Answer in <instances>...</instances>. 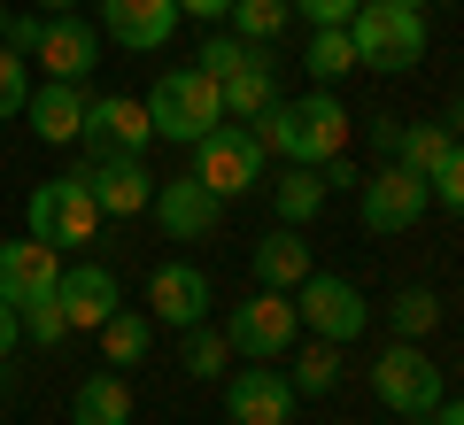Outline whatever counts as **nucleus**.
I'll use <instances>...</instances> for the list:
<instances>
[{
    "label": "nucleus",
    "instance_id": "obj_6",
    "mask_svg": "<svg viewBox=\"0 0 464 425\" xmlns=\"http://www.w3.org/2000/svg\"><path fill=\"white\" fill-rule=\"evenodd\" d=\"M372 394H380L395 418H426V410H441V363L418 341H387L380 363H372Z\"/></svg>",
    "mask_w": 464,
    "mask_h": 425
},
{
    "label": "nucleus",
    "instance_id": "obj_47",
    "mask_svg": "<svg viewBox=\"0 0 464 425\" xmlns=\"http://www.w3.org/2000/svg\"><path fill=\"white\" fill-rule=\"evenodd\" d=\"M457 85H464V70H457Z\"/></svg>",
    "mask_w": 464,
    "mask_h": 425
},
{
    "label": "nucleus",
    "instance_id": "obj_45",
    "mask_svg": "<svg viewBox=\"0 0 464 425\" xmlns=\"http://www.w3.org/2000/svg\"><path fill=\"white\" fill-rule=\"evenodd\" d=\"M395 8H418V16H426V8H433V0H395Z\"/></svg>",
    "mask_w": 464,
    "mask_h": 425
},
{
    "label": "nucleus",
    "instance_id": "obj_20",
    "mask_svg": "<svg viewBox=\"0 0 464 425\" xmlns=\"http://www.w3.org/2000/svg\"><path fill=\"white\" fill-rule=\"evenodd\" d=\"M310 240H302V225H279L256 240V286H271V295H295L302 278H310Z\"/></svg>",
    "mask_w": 464,
    "mask_h": 425
},
{
    "label": "nucleus",
    "instance_id": "obj_41",
    "mask_svg": "<svg viewBox=\"0 0 464 425\" xmlns=\"http://www.w3.org/2000/svg\"><path fill=\"white\" fill-rule=\"evenodd\" d=\"M441 124H449V140H464V93L449 101V116H441Z\"/></svg>",
    "mask_w": 464,
    "mask_h": 425
},
{
    "label": "nucleus",
    "instance_id": "obj_42",
    "mask_svg": "<svg viewBox=\"0 0 464 425\" xmlns=\"http://www.w3.org/2000/svg\"><path fill=\"white\" fill-rule=\"evenodd\" d=\"M39 16H78V0H39Z\"/></svg>",
    "mask_w": 464,
    "mask_h": 425
},
{
    "label": "nucleus",
    "instance_id": "obj_26",
    "mask_svg": "<svg viewBox=\"0 0 464 425\" xmlns=\"http://www.w3.org/2000/svg\"><path fill=\"white\" fill-rule=\"evenodd\" d=\"M232 39H248V47H271V39L286 32V24H295V8H286V0H232Z\"/></svg>",
    "mask_w": 464,
    "mask_h": 425
},
{
    "label": "nucleus",
    "instance_id": "obj_22",
    "mask_svg": "<svg viewBox=\"0 0 464 425\" xmlns=\"http://www.w3.org/2000/svg\"><path fill=\"white\" fill-rule=\"evenodd\" d=\"M264 109H279V78H271V47L256 54L248 70H232V78H225V116H232V124H256Z\"/></svg>",
    "mask_w": 464,
    "mask_h": 425
},
{
    "label": "nucleus",
    "instance_id": "obj_11",
    "mask_svg": "<svg viewBox=\"0 0 464 425\" xmlns=\"http://www.w3.org/2000/svg\"><path fill=\"white\" fill-rule=\"evenodd\" d=\"M217 310V286H209V271L201 263H155V278H148V317L155 325H170V333H186V325H201V317Z\"/></svg>",
    "mask_w": 464,
    "mask_h": 425
},
{
    "label": "nucleus",
    "instance_id": "obj_29",
    "mask_svg": "<svg viewBox=\"0 0 464 425\" xmlns=\"http://www.w3.org/2000/svg\"><path fill=\"white\" fill-rule=\"evenodd\" d=\"M186 372H194V379H225V372H232L225 325H186Z\"/></svg>",
    "mask_w": 464,
    "mask_h": 425
},
{
    "label": "nucleus",
    "instance_id": "obj_2",
    "mask_svg": "<svg viewBox=\"0 0 464 425\" xmlns=\"http://www.w3.org/2000/svg\"><path fill=\"white\" fill-rule=\"evenodd\" d=\"M348 47H356V70H387V78H402V70L426 63V16L418 8H395V0H364L356 16H348Z\"/></svg>",
    "mask_w": 464,
    "mask_h": 425
},
{
    "label": "nucleus",
    "instance_id": "obj_18",
    "mask_svg": "<svg viewBox=\"0 0 464 425\" xmlns=\"http://www.w3.org/2000/svg\"><path fill=\"white\" fill-rule=\"evenodd\" d=\"M170 32H179V0H101V39H116V47L155 54Z\"/></svg>",
    "mask_w": 464,
    "mask_h": 425
},
{
    "label": "nucleus",
    "instance_id": "obj_35",
    "mask_svg": "<svg viewBox=\"0 0 464 425\" xmlns=\"http://www.w3.org/2000/svg\"><path fill=\"white\" fill-rule=\"evenodd\" d=\"M286 8H295V16H310L317 32H325V24H348L356 8H364V0H286Z\"/></svg>",
    "mask_w": 464,
    "mask_h": 425
},
{
    "label": "nucleus",
    "instance_id": "obj_38",
    "mask_svg": "<svg viewBox=\"0 0 464 425\" xmlns=\"http://www.w3.org/2000/svg\"><path fill=\"white\" fill-rule=\"evenodd\" d=\"M179 16H194V24H225V16H232V0H179Z\"/></svg>",
    "mask_w": 464,
    "mask_h": 425
},
{
    "label": "nucleus",
    "instance_id": "obj_5",
    "mask_svg": "<svg viewBox=\"0 0 464 425\" xmlns=\"http://www.w3.org/2000/svg\"><path fill=\"white\" fill-rule=\"evenodd\" d=\"M24 232H39L47 247H85L101 232V201L85 194L78 170H70V179H47V186H32V201H24Z\"/></svg>",
    "mask_w": 464,
    "mask_h": 425
},
{
    "label": "nucleus",
    "instance_id": "obj_31",
    "mask_svg": "<svg viewBox=\"0 0 464 425\" xmlns=\"http://www.w3.org/2000/svg\"><path fill=\"white\" fill-rule=\"evenodd\" d=\"M256 54H264V47H248V39H232V32H209V39H201V54H194V70H209V78L225 85L232 70H248Z\"/></svg>",
    "mask_w": 464,
    "mask_h": 425
},
{
    "label": "nucleus",
    "instance_id": "obj_23",
    "mask_svg": "<svg viewBox=\"0 0 464 425\" xmlns=\"http://www.w3.org/2000/svg\"><path fill=\"white\" fill-rule=\"evenodd\" d=\"M148 348H155V317L148 310H116L109 325H101V363H109V372L148 363Z\"/></svg>",
    "mask_w": 464,
    "mask_h": 425
},
{
    "label": "nucleus",
    "instance_id": "obj_15",
    "mask_svg": "<svg viewBox=\"0 0 464 425\" xmlns=\"http://www.w3.org/2000/svg\"><path fill=\"white\" fill-rule=\"evenodd\" d=\"M155 225L170 232V240H209L217 225H225V201L209 194V186L194 179V170H186V179H155Z\"/></svg>",
    "mask_w": 464,
    "mask_h": 425
},
{
    "label": "nucleus",
    "instance_id": "obj_3",
    "mask_svg": "<svg viewBox=\"0 0 464 425\" xmlns=\"http://www.w3.org/2000/svg\"><path fill=\"white\" fill-rule=\"evenodd\" d=\"M148 124H155V140L194 148L209 124H225V85H217L209 70H163L155 93H148Z\"/></svg>",
    "mask_w": 464,
    "mask_h": 425
},
{
    "label": "nucleus",
    "instance_id": "obj_28",
    "mask_svg": "<svg viewBox=\"0 0 464 425\" xmlns=\"http://www.w3.org/2000/svg\"><path fill=\"white\" fill-rule=\"evenodd\" d=\"M286 387H295V394H333V387H341V348H333V341H310V348L295 356V372H286Z\"/></svg>",
    "mask_w": 464,
    "mask_h": 425
},
{
    "label": "nucleus",
    "instance_id": "obj_7",
    "mask_svg": "<svg viewBox=\"0 0 464 425\" xmlns=\"http://www.w3.org/2000/svg\"><path fill=\"white\" fill-rule=\"evenodd\" d=\"M295 333H302L295 295H271V286H256V295L225 317V341H232V356H248V363H279L286 348H295Z\"/></svg>",
    "mask_w": 464,
    "mask_h": 425
},
{
    "label": "nucleus",
    "instance_id": "obj_12",
    "mask_svg": "<svg viewBox=\"0 0 464 425\" xmlns=\"http://www.w3.org/2000/svg\"><path fill=\"white\" fill-rule=\"evenodd\" d=\"M54 286H63V247H47L39 232L0 240V302H8V310H32V302H47Z\"/></svg>",
    "mask_w": 464,
    "mask_h": 425
},
{
    "label": "nucleus",
    "instance_id": "obj_19",
    "mask_svg": "<svg viewBox=\"0 0 464 425\" xmlns=\"http://www.w3.org/2000/svg\"><path fill=\"white\" fill-rule=\"evenodd\" d=\"M85 85H70V78H47V85H32V101H24V116H32V131L47 140V148H70L78 140V124H85Z\"/></svg>",
    "mask_w": 464,
    "mask_h": 425
},
{
    "label": "nucleus",
    "instance_id": "obj_8",
    "mask_svg": "<svg viewBox=\"0 0 464 425\" xmlns=\"http://www.w3.org/2000/svg\"><path fill=\"white\" fill-rule=\"evenodd\" d=\"M433 209V186L418 179V170H402V163H380L372 179H356V217H364V232H411L418 217Z\"/></svg>",
    "mask_w": 464,
    "mask_h": 425
},
{
    "label": "nucleus",
    "instance_id": "obj_39",
    "mask_svg": "<svg viewBox=\"0 0 464 425\" xmlns=\"http://www.w3.org/2000/svg\"><path fill=\"white\" fill-rule=\"evenodd\" d=\"M317 179H325V194H341V186H356V163L333 155V163H317Z\"/></svg>",
    "mask_w": 464,
    "mask_h": 425
},
{
    "label": "nucleus",
    "instance_id": "obj_27",
    "mask_svg": "<svg viewBox=\"0 0 464 425\" xmlns=\"http://www.w3.org/2000/svg\"><path fill=\"white\" fill-rule=\"evenodd\" d=\"M302 70H310L317 85L348 78V70H356V47H348V24H325V32H310V47H302Z\"/></svg>",
    "mask_w": 464,
    "mask_h": 425
},
{
    "label": "nucleus",
    "instance_id": "obj_21",
    "mask_svg": "<svg viewBox=\"0 0 464 425\" xmlns=\"http://www.w3.org/2000/svg\"><path fill=\"white\" fill-rule=\"evenodd\" d=\"M70 425H132V387H124V372H85L78 394H70Z\"/></svg>",
    "mask_w": 464,
    "mask_h": 425
},
{
    "label": "nucleus",
    "instance_id": "obj_44",
    "mask_svg": "<svg viewBox=\"0 0 464 425\" xmlns=\"http://www.w3.org/2000/svg\"><path fill=\"white\" fill-rule=\"evenodd\" d=\"M8 16H16V8H8V0H0V39H8Z\"/></svg>",
    "mask_w": 464,
    "mask_h": 425
},
{
    "label": "nucleus",
    "instance_id": "obj_10",
    "mask_svg": "<svg viewBox=\"0 0 464 425\" xmlns=\"http://www.w3.org/2000/svg\"><path fill=\"white\" fill-rule=\"evenodd\" d=\"M148 140H155L148 101H132V93H93L85 101V124H78L85 155H148Z\"/></svg>",
    "mask_w": 464,
    "mask_h": 425
},
{
    "label": "nucleus",
    "instance_id": "obj_24",
    "mask_svg": "<svg viewBox=\"0 0 464 425\" xmlns=\"http://www.w3.org/2000/svg\"><path fill=\"white\" fill-rule=\"evenodd\" d=\"M271 209H279V225H310V217L325 209V179H317V163H286L279 179H271Z\"/></svg>",
    "mask_w": 464,
    "mask_h": 425
},
{
    "label": "nucleus",
    "instance_id": "obj_13",
    "mask_svg": "<svg viewBox=\"0 0 464 425\" xmlns=\"http://www.w3.org/2000/svg\"><path fill=\"white\" fill-rule=\"evenodd\" d=\"M78 179H85V194L101 201V217H140V209L155 201V170H148V155H85Z\"/></svg>",
    "mask_w": 464,
    "mask_h": 425
},
{
    "label": "nucleus",
    "instance_id": "obj_33",
    "mask_svg": "<svg viewBox=\"0 0 464 425\" xmlns=\"http://www.w3.org/2000/svg\"><path fill=\"white\" fill-rule=\"evenodd\" d=\"M426 186H433V201H441V209H464V140H449V155L426 170Z\"/></svg>",
    "mask_w": 464,
    "mask_h": 425
},
{
    "label": "nucleus",
    "instance_id": "obj_16",
    "mask_svg": "<svg viewBox=\"0 0 464 425\" xmlns=\"http://www.w3.org/2000/svg\"><path fill=\"white\" fill-rule=\"evenodd\" d=\"M32 63L47 70V78L85 85V78L101 70V24H85V16H47V32H39Z\"/></svg>",
    "mask_w": 464,
    "mask_h": 425
},
{
    "label": "nucleus",
    "instance_id": "obj_25",
    "mask_svg": "<svg viewBox=\"0 0 464 425\" xmlns=\"http://www.w3.org/2000/svg\"><path fill=\"white\" fill-rule=\"evenodd\" d=\"M433 325H441V295H433V286H402V295L387 302V333H395V341H426Z\"/></svg>",
    "mask_w": 464,
    "mask_h": 425
},
{
    "label": "nucleus",
    "instance_id": "obj_34",
    "mask_svg": "<svg viewBox=\"0 0 464 425\" xmlns=\"http://www.w3.org/2000/svg\"><path fill=\"white\" fill-rule=\"evenodd\" d=\"M24 101H32V70H24L16 47H0V124H8V116H24Z\"/></svg>",
    "mask_w": 464,
    "mask_h": 425
},
{
    "label": "nucleus",
    "instance_id": "obj_32",
    "mask_svg": "<svg viewBox=\"0 0 464 425\" xmlns=\"http://www.w3.org/2000/svg\"><path fill=\"white\" fill-rule=\"evenodd\" d=\"M16 333L24 341H39V348H54V341H70V317H63V302H32V310H16Z\"/></svg>",
    "mask_w": 464,
    "mask_h": 425
},
{
    "label": "nucleus",
    "instance_id": "obj_14",
    "mask_svg": "<svg viewBox=\"0 0 464 425\" xmlns=\"http://www.w3.org/2000/svg\"><path fill=\"white\" fill-rule=\"evenodd\" d=\"M302 394L286 387V372H271V363H248V372H225V418L232 425H286L295 418Z\"/></svg>",
    "mask_w": 464,
    "mask_h": 425
},
{
    "label": "nucleus",
    "instance_id": "obj_17",
    "mask_svg": "<svg viewBox=\"0 0 464 425\" xmlns=\"http://www.w3.org/2000/svg\"><path fill=\"white\" fill-rule=\"evenodd\" d=\"M54 302H63L70 333H101L116 310H124V286H116V271H109V263H78V271H63Z\"/></svg>",
    "mask_w": 464,
    "mask_h": 425
},
{
    "label": "nucleus",
    "instance_id": "obj_46",
    "mask_svg": "<svg viewBox=\"0 0 464 425\" xmlns=\"http://www.w3.org/2000/svg\"><path fill=\"white\" fill-rule=\"evenodd\" d=\"M411 425H441V418H433V410H426V418H411Z\"/></svg>",
    "mask_w": 464,
    "mask_h": 425
},
{
    "label": "nucleus",
    "instance_id": "obj_37",
    "mask_svg": "<svg viewBox=\"0 0 464 425\" xmlns=\"http://www.w3.org/2000/svg\"><path fill=\"white\" fill-rule=\"evenodd\" d=\"M402 124H411V116H372V148H380V163H395V148H402Z\"/></svg>",
    "mask_w": 464,
    "mask_h": 425
},
{
    "label": "nucleus",
    "instance_id": "obj_43",
    "mask_svg": "<svg viewBox=\"0 0 464 425\" xmlns=\"http://www.w3.org/2000/svg\"><path fill=\"white\" fill-rule=\"evenodd\" d=\"M433 418H441V425H464V402H441Z\"/></svg>",
    "mask_w": 464,
    "mask_h": 425
},
{
    "label": "nucleus",
    "instance_id": "obj_36",
    "mask_svg": "<svg viewBox=\"0 0 464 425\" xmlns=\"http://www.w3.org/2000/svg\"><path fill=\"white\" fill-rule=\"evenodd\" d=\"M39 32H47V16H39V8H32V16H8V39H0V47H16L24 63H32V47H39Z\"/></svg>",
    "mask_w": 464,
    "mask_h": 425
},
{
    "label": "nucleus",
    "instance_id": "obj_9",
    "mask_svg": "<svg viewBox=\"0 0 464 425\" xmlns=\"http://www.w3.org/2000/svg\"><path fill=\"white\" fill-rule=\"evenodd\" d=\"M295 317H302V325L317 333V341L348 348V341H356V333L372 325V302L356 295V286H348L341 271H310V278H302V286H295Z\"/></svg>",
    "mask_w": 464,
    "mask_h": 425
},
{
    "label": "nucleus",
    "instance_id": "obj_30",
    "mask_svg": "<svg viewBox=\"0 0 464 425\" xmlns=\"http://www.w3.org/2000/svg\"><path fill=\"white\" fill-rule=\"evenodd\" d=\"M441 155H449V124H402V148H395L402 170H418V179H426Z\"/></svg>",
    "mask_w": 464,
    "mask_h": 425
},
{
    "label": "nucleus",
    "instance_id": "obj_4",
    "mask_svg": "<svg viewBox=\"0 0 464 425\" xmlns=\"http://www.w3.org/2000/svg\"><path fill=\"white\" fill-rule=\"evenodd\" d=\"M194 179L209 186L217 201H240V194H256L264 186V140H256V124H209L194 140Z\"/></svg>",
    "mask_w": 464,
    "mask_h": 425
},
{
    "label": "nucleus",
    "instance_id": "obj_1",
    "mask_svg": "<svg viewBox=\"0 0 464 425\" xmlns=\"http://www.w3.org/2000/svg\"><path fill=\"white\" fill-rule=\"evenodd\" d=\"M256 140H264V155H279V163H333V155L348 148V109L333 101V85H317L310 101H279V109L256 116Z\"/></svg>",
    "mask_w": 464,
    "mask_h": 425
},
{
    "label": "nucleus",
    "instance_id": "obj_40",
    "mask_svg": "<svg viewBox=\"0 0 464 425\" xmlns=\"http://www.w3.org/2000/svg\"><path fill=\"white\" fill-rule=\"evenodd\" d=\"M8 348H16V310L0 302V363H8Z\"/></svg>",
    "mask_w": 464,
    "mask_h": 425
}]
</instances>
